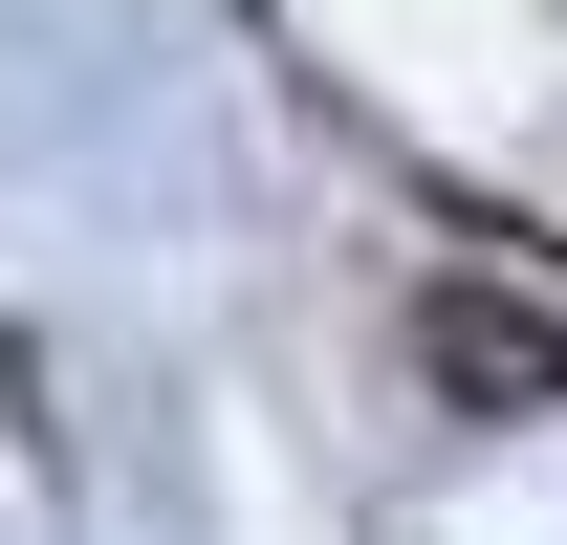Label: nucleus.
Returning <instances> with one entry per match:
<instances>
[{
	"mask_svg": "<svg viewBox=\"0 0 567 545\" xmlns=\"http://www.w3.org/2000/svg\"><path fill=\"white\" fill-rule=\"evenodd\" d=\"M415 349L458 371V393H567V328H546V306H502V284H436Z\"/></svg>",
	"mask_w": 567,
	"mask_h": 545,
	"instance_id": "nucleus-1",
	"label": "nucleus"
}]
</instances>
